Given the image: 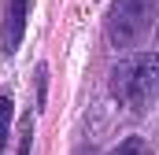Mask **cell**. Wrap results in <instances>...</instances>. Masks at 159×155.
<instances>
[{
  "label": "cell",
  "instance_id": "cell-1",
  "mask_svg": "<svg viewBox=\"0 0 159 155\" xmlns=\"http://www.w3.org/2000/svg\"><path fill=\"white\" fill-rule=\"evenodd\" d=\"M111 92L122 107L144 111L159 100V52H144L111 70Z\"/></svg>",
  "mask_w": 159,
  "mask_h": 155
},
{
  "label": "cell",
  "instance_id": "cell-2",
  "mask_svg": "<svg viewBox=\"0 0 159 155\" xmlns=\"http://www.w3.org/2000/svg\"><path fill=\"white\" fill-rule=\"evenodd\" d=\"M156 7L159 0H115L111 15H107V37L119 48H129L144 37L156 22Z\"/></svg>",
  "mask_w": 159,
  "mask_h": 155
},
{
  "label": "cell",
  "instance_id": "cell-3",
  "mask_svg": "<svg viewBox=\"0 0 159 155\" xmlns=\"http://www.w3.org/2000/svg\"><path fill=\"white\" fill-rule=\"evenodd\" d=\"M26 22H30V0H7L4 7V52L7 55L22 44Z\"/></svg>",
  "mask_w": 159,
  "mask_h": 155
},
{
  "label": "cell",
  "instance_id": "cell-4",
  "mask_svg": "<svg viewBox=\"0 0 159 155\" xmlns=\"http://www.w3.org/2000/svg\"><path fill=\"white\" fill-rule=\"evenodd\" d=\"M7 137H11V96H0V155L7 148Z\"/></svg>",
  "mask_w": 159,
  "mask_h": 155
},
{
  "label": "cell",
  "instance_id": "cell-5",
  "mask_svg": "<svg viewBox=\"0 0 159 155\" xmlns=\"http://www.w3.org/2000/svg\"><path fill=\"white\" fill-rule=\"evenodd\" d=\"M107 155H148V144L141 140V137H126L115 152H107Z\"/></svg>",
  "mask_w": 159,
  "mask_h": 155
},
{
  "label": "cell",
  "instance_id": "cell-6",
  "mask_svg": "<svg viewBox=\"0 0 159 155\" xmlns=\"http://www.w3.org/2000/svg\"><path fill=\"white\" fill-rule=\"evenodd\" d=\"M30 137H34V122L26 118V126H22V148H19V155H30Z\"/></svg>",
  "mask_w": 159,
  "mask_h": 155
}]
</instances>
